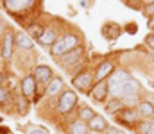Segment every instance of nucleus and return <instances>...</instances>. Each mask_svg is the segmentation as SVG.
Returning <instances> with one entry per match:
<instances>
[{"label": "nucleus", "mask_w": 154, "mask_h": 134, "mask_svg": "<svg viewBox=\"0 0 154 134\" xmlns=\"http://www.w3.org/2000/svg\"><path fill=\"white\" fill-rule=\"evenodd\" d=\"M111 72H113V63H111V61H104V63H100L99 68H97V72H95V82H102Z\"/></svg>", "instance_id": "10"}, {"label": "nucleus", "mask_w": 154, "mask_h": 134, "mask_svg": "<svg viewBox=\"0 0 154 134\" xmlns=\"http://www.w3.org/2000/svg\"><path fill=\"white\" fill-rule=\"evenodd\" d=\"M149 27H151V29H152V31H154V16H152V18H151V22H149Z\"/></svg>", "instance_id": "31"}, {"label": "nucleus", "mask_w": 154, "mask_h": 134, "mask_svg": "<svg viewBox=\"0 0 154 134\" xmlns=\"http://www.w3.org/2000/svg\"><path fill=\"white\" fill-rule=\"evenodd\" d=\"M106 134H125L124 131H120V129H108Z\"/></svg>", "instance_id": "28"}, {"label": "nucleus", "mask_w": 154, "mask_h": 134, "mask_svg": "<svg viewBox=\"0 0 154 134\" xmlns=\"http://www.w3.org/2000/svg\"><path fill=\"white\" fill-rule=\"evenodd\" d=\"M88 131H90L88 124H86V122H81V120L72 122L70 127H68V133L70 134H88Z\"/></svg>", "instance_id": "18"}, {"label": "nucleus", "mask_w": 154, "mask_h": 134, "mask_svg": "<svg viewBox=\"0 0 154 134\" xmlns=\"http://www.w3.org/2000/svg\"><path fill=\"white\" fill-rule=\"evenodd\" d=\"M61 89H63V79H59V77H54V79L50 81V84L47 86L45 93H47V97H56V95H57Z\"/></svg>", "instance_id": "17"}, {"label": "nucleus", "mask_w": 154, "mask_h": 134, "mask_svg": "<svg viewBox=\"0 0 154 134\" xmlns=\"http://www.w3.org/2000/svg\"><path fill=\"white\" fill-rule=\"evenodd\" d=\"M25 134H48V131L43 129V127H38V125H27Z\"/></svg>", "instance_id": "24"}, {"label": "nucleus", "mask_w": 154, "mask_h": 134, "mask_svg": "<svg viewBox=\"0 0 154 134\" xmlns=\"http://www.w3.org/2000/svg\"><path fill=\"white\" fill-rule=\"evenodd\" d=\"M43 32H45V27H43L41 23H31V25L27 27V34L31 36V40H36V41H38Z\"/></svg>", "instance_id": "19"}, {"label": "nucleus", "mask_w": 154, "mask_h": 134, "mask_svg": "<svg viewBox=\"0 0 154 134\" xmlns=\"http://www.w3.org/2000/svg\"><path fill=\"white\" fill-rule=\"evenodd\" d=\"M7 98H9V91L5 88H0V104H5Z\"/></svg>", "instance_id": "25"}, {"label": "nucleus", "mask_w": 154, "mask_h": 134, "mask_svg": "<svg viewBox=\"0 0 154 134\" xmlns=\"http://www.w3.org/2000/svg\"><path fill=\"white\" fill-rule=\"evenodd\" d=\"M4 81H5V75H4V73H0V84H4Z\"/></svg>", "instance_id": "32"}, {"label": "nucleus", "mask_w": 154, "mask_h": 134, "mask_svg": "<svg viewBox=\"0 0 154 134\" xmlns=\"http://www.w3.org/2000/svg\"><path fill=\"white\" fill-rule=\"evenodd\" d=\"M4 32H5V23H4V20L0 16V36H4Z\"/></svg>", "instance_id": "29"}, {"label": "nucleus", "mask_w": 154, "mask_h": 134, "mask_svg": "<svg viewBox=\"0 0 154 134\" xmlns=\"http://www.w3.org/2000/svg\"><path fill=\"white\" fill-rule=\"evenodd\" d=\"M56 41H57V32L54 29H45V32L41 34V38L38 40V43L41 46H50V48H52V45Z\"/></svg>", "instance_id": "12"}, {"label": "nucleus", "mask_w": 154, "mask_h": 134, "mask_svg": "<svg viewBox=\"0 0 154 134\" xmlns=\"http://www.w3.org/2000/svg\"><path fill=\"white\" fill-rule=\"evenodd\" d=\"M151 61H152V63H154V54H152V55H151Z\"/></svg>", "instance_id": "33"}, {"label": "nucleus", "mask_w": 154, "mask_h": 134, "mask_svg": "<svg viewBox=\"0 0 154 134\" xmlns=\"http://www.w3.org/2000/svg\"><path fill=\"white\" fill-rule=\"evenodd\" d=\"M14 43H16V46L23 48V50H32V45H34L32 40H31V36H29L27 32H16Z\"/></svg>", "instance_id": "13"}, {"label": "nucleus", "mask_w": 154, "mask_h": 134, "mask_svg": "<svg viewBox=\"0 0 154 134\" xmlns=\"http://www.w3.org/2000/svg\"><path fill=\"white\" fill-rule=\"evenodd\" d=\"M138 113L142 115V116H145V118H149V116H152L154 115V106L151 102H140V107H138Z\"/></svg>", "instance_id": "22"}, {"label": "nucleus", "mask_w": 154, "mask_h": 134, "mask_svg": "<svg viewBox=\"0 0 154 134\" xmlns=\"http://www.w3.org/2000/svg\"><path fill=\"white\" fill-rule=\"evenodd\" d=\"M127 31L129 32H136V25H127Z\"/></svg>", "instance_id": "30"}, {"label": "nucleus", "mask_w": 154, "mask_h": 134, "mask_svg": "<svg viewBox=\"0 0 154 134\" xmlns=\"http://www.w3.org/2000/svg\"><path fill=\"white\" fill-rule=\"evenodd\" d=\"M124 109V104H122V100L120 98H113L111 102H108V106H106V111L109 113V115H115V113H120Z\"/></svg>", "instance_id": "21"}, {"label": "nucleus", "mask_w": 154, "mask_h": 134, "mask_svg": "<svg viewBox=\"0 0 154 134\" xmlns=\"http://www.w3.org/2000/svg\"><path fill=\"white\" fill-rule=\"evenodd\" d=\"M72 84H74V88L79 89V91L90 93L91 88L95 86V77H93L90 72H81V73H77L75 77L72 79Z\"/></svg>", "instance_id": "3"}, {"label": "nucleus", "mask_w": 154, "mask_h": 134, "mask_svg": "<svg viewBox=\"0 0 154 134\" xmlns=\"http://www.w3.org/2000/svg\"><path fill=\"white\" fill-rule=\"evenodd\" d=\"M145 43H147V46H149L151 50H154V34H149V36L145 38Z\"/></svg>", "instance_id": "26"}, {"label": "nucleus", "mask_w": 154, "mask_h": 134, "mask_svg": "<svg viewBox=\"0 0 154 134\" xmlns=\"http://www.w3.org/2000/svg\"><path fill=\"white\" fill-rule=\"evenodd\" d=\"M140 134H154V122H142L138 125Z\"/></svg>", "instance_id": "23"}, {"label": "nucleus", "mask_w": 154, "mask_h": 134, "mask_svg": "<svg viewBox=\"0 0 154 134\" xmlns=\"http://www.w3.org/2000/svg\"><path fill=\"white\" fill-rule=\"evenodd\" d=\"M0 134H2V133H0Z\"/></svg>", "instance_id": "34"}, {"label": "nucleus", "mask_w": 154, "mask_h": 134, "mask_svg": "<svg viewBox=\"0 0 154 134\" xmlns=\"http://www.w3.org/2000/svg\"><path fill=\"white\" fill-rule=\"evenodd\" d=\"M145 13H147V14H151V18L154 16V2H149V4H147V7H145Z\"/></svg>", "instance_id": "27"}, {"label": "nucleus", "mask_w": 154, "mask_h": 134, "mask_svg": "<svg viewBox=\"0 0 154 134\" xmlns=\"http://www.w3.org/2000/svg\"><path fill=\"white\" fill-rule=\"evenodd\" d=\"M4 5L9 13L16 14V13H22L25 9H31L34 5V2H29V0H4Z\"/></svg>", "instance_id": "6"}, {"label": "nucleus", "mask_w": 154, "mask_h": 134, "mask_svg": "<svg viewBox=\"0 0 154 134\" xmlns=\"http://www.w3.org/2000/svg\"><path fill=\"white\" fill-rule=\"evenodd\" d=\"M88 127L93 133H102V131H108V122H106V118H102V115H95L88 122Z\"/></svg>", "instance_id": "11"}, {"label": "nucleus", "mask_w": 154, "mask_h": 134, "mask_svg": "<svg viewBox=\"0 0 154 134\" xmlns=\"http://www.w3.org/2000/svg\"><path fill=\"white\" fill-rule=\"evenodd\" d=\"M93 116H95V113H93L91 107H88V106H81L79 107V120L81 122H90Z\"/></svg>", "instance_id": "20"}, {"label": "nucleus", "mask_w": 154, "mask_h": 134, "mask_svg": "<svg viewBox=\"0 0 154 134\" xmlns=\"http://www.w3.org/2000/svg\"><path fill=\"white\" fill-rule=\"evenodd\" d=\"M138 91H140V84H138V81H136V79H127V81L120 86L118 93H116V97H131V95L134 97V95H138Z\"/></svg>", "instance_id": "7"}, {"label": "nucleus", "mask_w": 154, "mask_h": 134, "mask_svg": "<svg viewBox=\"0 0 154 134\" xmlns=\"http://www.w3.org/2000/svg\"><path fill=\"white\" fill-rule=\"evenodd\" d=\"M14 32L13 29H5L4 36H2V43H0V55L2 59H11L13 57V52H14Z\"/></svg>", "instance_id": "2"}, {"label": "nucleus", "mask_w": 154, "mask_h": 134, "mask_svg": "<svg viewBox=\"0 0 154 134\" xmlns=\"http://www.w3.org/2000/svg\"><path fill=\"white\" fill-rule=\"evenodd\" d=\"M81 55H82V46H77V48H74L72 52L61 55V63L66 64V66H68V64H74V63H77V61L81 59Z\"/></svg>", "instance_id": "15"}, {"label": "nucleus", "mask_w": 154, "mask_h": 134, "mask_svg": "<svg viewBox=\"0 0 154 134\" xmlns=\"http://www.w3.org/2000/svg\"><path fill=\"white\" fill-rule=\"evenodd\" d=\"M77 104V93H74V89H65L59 95L57 100V111L61 115H68Z\"/></svg>", "instance_id": "1"}, {"label": "nucleus", "mask_w": 154, "mask_h": 134, "mask_svg": "<svg viewBox=\"0 0 154 134\" xmlns=\"http://www.w3.org/2000/svg\"><path fill=\"white\" fill-rule=\"evenodd\" d=\"M102 34H104L109 41H113V40H116V38L120 36V27H118L116 23H113V22H108V23L102 27Z\"/></svg>", "instance_id": "16"}, {"label": "nucleus", "mask_w": 154, "mask_h": 134, "mask_svg": "<svg viewBox=\"0 0 154 134\" xmlns=\"http://www.w3.org/2000/svg\"><path fill=\"white\" fill-rule=\"evenodd\" d=\"M34 79H36V82L38 84H43V86H48L50 84V81L54 79L52 77V68L50 66H47V64H38L36 68H34Z\"/></svg>", "instance_id": "5"}, {"label": "nucleus", "mask_w": 154, "mask_h": 134, "mask_svg": "<svg viewBox=\"0 0 154 134\" xmlns=\"http://www.w3.org/2000/svg\"><path fill=\"white\" fill-rule=\"evenodd\" d=\"M20 88H22V97H23L25 100H32V98L36 97V88H38V82H36L34 75H25V77L22 79Z\"/></svg>", "instance_id": "4"}, {"label": "nucleus", "mask_w": 154, "mask_h": 134, "mask_svg": "<svg viewBox=\"0 0 154 134\" xmlns=\"http://www.w3.org/2000/svg\"><path fill=\"white\" fill-rule=\"evenodd\" d=\"M108 93H109V88H108V82H106V81L95 82V86L90 91V95H91V98H93L95 102H104L106 97H108Z\"/></svg>", "instance_id": "9"}, {"label": "nucleus", "mask_w": 154, "mask_h": 134, "mask_svg": "<svg viewBox=\"0 0 154 134\" xmlns=\"http://www.w3.org/2000/svg\"><path fill=\"white\" fill-rule=\"evenodd\" d=\"M127 79H131L124 70H116L115 73L111 75V79H109V82H108V88L113 91V95L116 97V93H118V89H120V86L127 81Z\"/></svg>", "instance_id": "8"}, {"label": "nucleus", "mask_w": 154, "mask_h": 134, "mask_svg": "<svg viewBox=\"0 0 154 134\" xmlns=\"http://www.w3.org/2000/svg\"><path fill=\"white\" fill-rule=\"evenodd\" d=\"M118 118L125 124H134V122H138V111L133 109V107H124L118 113Z\"/></svg>", "instance_id": "14"}]
</instances>
